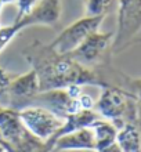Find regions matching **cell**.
I'll return each mask as SVG.
<instances>
[{
  "mask_svg": "<svg viewBox=\"0 0 141 152\" xmlns=\"http://www.w3.org/2000/svg\"><path fill=\"white\" fill-rule=\"evenodd\" d=\"M58 152H98L96 149H66V151H58Z\"/></svg>",
  "mask_w": 141,
  "mask_h": 152,
  "instance_id": "cell-20",
  "label": "cell"
},
{
  "mask_svg": "<svg viewBox=\"0 0 141 152\" xmlns=\"http://www.w3.org/2000/svg\"><path fill=\"white\" fill-rule=\"evenodd\" d=\"M24 127L31 134L43 141L50 140L64 124L65 119L39 105H29L18 111Z\"/></svg>",
  "mask_w": 141,
  "mask_h": 152,
  "instance_id": "cell-3",
  "label": "cell"
},
{
  "mask_svg": "<svg viewBox=\"0 0 141 152\" xmlns=\"http://www.w3.org/2000/svg\"><path fill=\"white\" fill-rule=\"evenodd\" d=\"M28 130L20 119L18 111L10 107H0V137L8 145V148L14 149L24 140Z\"/></svg>",
  "mask_w": 141,
  "mask_h": 152,
  "instance_id": "cell-9",
  "label": "cell"
},
{
  "mask_svg": "<svg viewBox=\"0 0 141 152\" xmlns=\"http://www.w3.org/2000/svg\"><path fill=\"white\" fill-rule=\"evenodd\" d=\"M33 100L39 102L37 104L39 107H45L62 119H65L71 113L79 112L83 109L80 104V96L77 98H73L69 96L66 88H54L39 93Z\"/></svg>",
  "mask_w": 141,
  "mask_h": 152,
  "instance_id": "cell-7",
  "label": "cell"
},
{
  "mask_svg": "<svg viewBox=\"0 0 141 152\" xmlns=\"http://www.w3.org/2000/svg\"><path fill=\"white\" fill-rule=\"evenodd\" d=\"M0 141H3V140H1V137H0ZM3 142H4V141H3ZM4 144H6V142H4ZM6 145H7V144H6ZM7 147H8V145H7ZM10 151H11V149H10Z\"/></svg>",
  "mask_w": 141,
  "mask_h": 152,
  "instance_id": "cell-23",
  "label": "cell"
},
{
  "mask_svg": "<svg viewBox=\"0 0 141 152\" xmlns=\"http://www.w3.org/2000/svg\"><path fill=\"white\" fill-rule=\"evenodd\" d=\"M104 18L105 15H98V17L85 15L80 20L75 21L72 25H69L68 28H65L51 43H48V46L54 51L60 53V54H71L83 43V40L89 36L90 33L98 31Z\"/></svg>",
  "mask_w": 141,
  "mask_h": 152,
  "instance_id": "cell-4",
  "label": "cell"
},
{
  "mask_svg": "<svg viewBox=\"0 0 141 152\" xmlns=\"http://www.w3.org/2000/svg\"><path fill=\"white\" fill-rule=\"evenodd\" d=\"M39 3V0H17L18 4V14H17L15 21H20L21 18H24L25 15H28L32 11V8Z\"/></svg>",
  "mask_w": 141,
  "mask_h": 152,
  "instance_id": "cell-17",
  "label": "cell"
},
{
  "mask_svg": "<svg viewBox=\"0 0 141 152\" xmlns=\"http://www.w3.org/2000/svg\"><path fill=\"white\" fill-rule=\"evenodd\" d=\"M101 116L94 111V109H82L79 112L71 113L65 118V122L62 124V127L58 130V132L54 134V136L50 138V140L46 141L47 147L51 151V144L61 136H65V134H69V133H73L76 130H80L83 127H89L91 124H94L97 120H100Z\"/></svg>",
  "mask_w": 141,
  "mask_h": 152,
  "instance_id": "cell-12",
  "label": "cell"
},
{
  "mask_svg": "<svg viewBox=\"0 0 141 152\" xmlns=\"http://www.w3.org/2000/svg\"><path fill=\"white\" fill-rule=\"evenodd\" d=\"M40 93L39 87V79L36 72L31 68L24 75H20L11 79L8 94H10V108L17 111L25 108L31 104V101Z\"/></svg>",
  "mask_w": 141,
  "mask_h": 152,
  "instance_id": "cell-6",
  "label": "cell"
},
{
  "mask_svg": "<svg viewBox=\"0 0 141 152\" xmlns=\"http://www.w3.org/2000/svg\"><path fill=\"white\" fill-rule=\"evenodd\" d=\"M118 29L113 35V50H121L141 29V0H118Z\"/></svg>",
  "mask_w": 141,
  "mask_h": 152,
  "instance_id": "cell-5",
  "label": "cell"
},
{
  "mask_svg": "<svg viewBox=\"0 0 141 152\" xmlns=\"http://www.w3.org/2000/svg\"><path fill=\"white\" fill-rule=\"evenodd\" d=\"M113 32L101 33L98 31L90 33L89 36L83 40V43L71 53V56L80 64L89 66L100 61V58L104 56L107 48L111 46V42L113 40Z\"/></svg>",
  "mask_w": 141,
  "mask_h": 152,
  "instance_id": "cell-8",
  "label": "cell"
},
{
  "mask_svg": "<svg viewBox=\"0 0 141 152\" xmlns=\"http://www.w3.org/2000/svg\"><path fill=\"white\" fill-rule=\"evenodd\" d=\"M66 149H96V137L91 126L58 137L51 144V152Z\"/></svg>",
  "mask_w": 141,
  "mask_h": 152,
  "instance_id": "cell-11",
  "label": "cell"
},
{
  "mask_svg": "<svg viewBox=\"0 0 141 152\" xmlns=\"http://www.w3.org/2000/svg\"><path fill=\"white\" fill-rule=\"evenodd\" d=\"M1 6H3V3H1V1H0V8H1Z\"/></svg>",
  "mask_w": 141,
  "mask_h": 152,
  "instance_id": "cell-24",
  "label": "cell"
},
{
  "mask_svg": "<svg viewBox=\"0 0 141 152\" xmlns=\"http://www.w3.org/2000/svg\"><path fill=\"white\" fill-rule=\"evenodd\" d=\"M24 26L20 21H14V24L11 26H4V28L0 29V53L4 50V47L7 46L10 42H11L14 37L17 36V33L22 31Z\"/></svg>",
  "mask_w": 141,
  "mask_h": 152,
  "instance_id": "cell-15",
  "label": "cell"
},
{
  "mask_svg": "<svg viewBox=\"0 0 141 152\" xmlns=\"http://www.w3.org/2000/svg\"><path fill=\"white\" fill-rule=\"evenodd\" d=\"M24 56L36 72L40 93L65 88L71 84H90L100 88L109 84L93 69L76 61L71 54H60L48 44H43L37 40L25 48Z\"/></svg>",
  "mask_w": 141,
  "mask_h": 152,
  "instance_id": "cell-1",
  "label": "cell"
},
{
  "mask_svg": "<svg viewBox=\"0 0 141 152\" xmlns=\"http://www.w3.org/2000/svg\"><path fill=\"white\" fill-rule=\"evenodd\" d=\"M0 152H11V151H10V148L4 144L3 141H0Z\"/></svg>",
  "mask_w": 141,
  "mask_h": 152,
  "instance_id": "cell-21",
  "label": "cell"
},
{
  "mask_svg": "<svg viewBox=\"0 0 141 152\" xmlns=\"http://www.w3.org/2000/svg\"><path fill=\"white\" fill-rule=\"evenodd\" d=\"M61 15V0H39V3L32 8V11L20 22L28 28L32 25H54Z\"/></svg>",
  "mask_w": 141,
  "mask_h": 152,
  "instance_id": "cell-10",
  "label": "cell"
},
{
  "mask_svg": "<svg viewBox=\"0 0 141 152\" xmlns=\"http://www.w3.org/2000/svg\"><path fill=\"white\" fill-rule=\"evenodd\" d=\"M115 0H86L85 10L86 17H98L107 15L108 10L112 7Z\"/></svg>",
  "mask_w": 141,
  "mask_h": 152,
  "instance_id": "cell-14",
  "label": "cell"
},
{
  "mask_svg": "<svg viewBox=\"0 0 141 152\" xmlns=\"http://www.w3.org/2000/svg\"><path fill=\"white\" fill-rule=\"evenodd\" d=\"M11 77L3 68H0V107H10V94L8 87Z\"/></svg>",
  "mask_w": 141,
  "mask_h": 152,
  "instance_id": "cell-16",
  "label": "cell"
},
{
  "mask_svg": "<svg viewBox=\"0 0 141 152\" xmlns=\"http://www.w3.org/2000/svg\"><path fill=\"white\" fill-rule=\"evenodd\" d=\"M136 100L127 90L108 84L101 88L100 98L94 104V111L109 122H112L118 129L125 123H136L137 112L133 104Z\"/></svg>",
  "mask_w": 141,
  "mask_h": 152,
  "instance_id": "cell-2",
  "label": "cell"
},
{
  "mask_svg": "<svg viewBox=\"0 0 141 152\" xmlns=\"http://www.w3.org/2000/svg\"><path fill=\"white\" fill-rule=\"evenodd\" d=\"M101 152H122V149H121V147H119V144H118V142H113L112 145L107 147V148L102 149Z\"/></svg>",
  "mask_w": 141,
  "mask_h": 152,
  "instance_id": "cell-19",
  "label": "cell"
},
{
  "mask_svg": "<svg viewBox=\"0 0 141 152\" xmlns=\"http://www.w3.org/2000/svg\"><path fill=\"white\" fill-rule=\"evenodd\" d=\"M127 91L132 96L141 102V77H136V79H129L127 80Z\"/></svg>",
  "mask_w": 141,
  "mask_h": 152,
  "instance_id": "cell-18",
  "label": "cell"
},
{
  "mask_svg": "<svg viewBox=\"0 0 141 152\" xmlns=\"http://www.w3.org/2000/svg\"><path fill=\"white\" fill-rule=\"evenodd\" d=\"M91 127L94 130V137H96V151L101 152L107 147L116 142L118 127L112 122L101 118L94 124H91Z\"/></svg>",
  "mask_w": 141,
  "mask_h": 152,
  "instance_id": "cell-13",
  "label": "cell"
},
{
  "mask_svg": "<svg viewBox=\"0 0 141 152\" xmlns=\"http://www.w3.org/2000/svg\"><path fill=\"white\" fill-rule=\"evenodd\" d=\"M3 4H6V3H14V1H17V0H0Z\"/></svg>",
  "mask_w": 141,
  "mask_h": 152,
  "instance_id": "cell-22",
  "label": "cell"
}]
</instances>
